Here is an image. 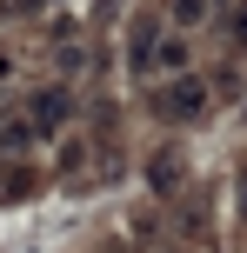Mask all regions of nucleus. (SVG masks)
Segmentation results:
<instances>
[{
	"label": "nucleus",
	"mask_w": 247,
	"mask_h": 253,
	"mask_svg": "<svg viewBox=\"0 0 247 253\" xmlns=\"http://www.w3.org/2000/svg\"><path fill=\"white\" fill-rule=\"evenodd\" d=\"M200 114H207V87L194 74H174L160 93V120H200Z\"/></svg>",
	"instance_id": "nucleus-1"
},
{
	"label": "nucleus",
	"mask_w": 247,
	"mask_h": 253,
	"mask_svg": "<svg viewBox=\"0 0 247 253\" xmlns=\"http://www.w3.org/2000/svg\"><path fill=\"white\" fill-rule=\"evenodd\" d=\"M74 114V93L67 87H34V100H27V120H34V133H60V120Z\"/></svg>",
	"instance_id": "nucleus-2"
},
{
	"label": "nucleus",
	"mask_w": 247,
	"mask_h": 253,
	"mask_svg": "<svg viewBox=\"0 0 247 253\" xmlns=\"http://www.w3.org/2000/svg\"><path fill=\"white\" fill-rule=\"evenodd\" d=\"M127 60H134V74H154V67H160V20H154V13H141V20H134V47H127Z\"/></svg>",
	"instance_id": "nucleus-3"
},
{
	"label": "nucleus",
	"mask_w": 247,
	"mask_h": 253,
	"mask_svg": "<svg viewBox=\"0 0 247 253\" xmlns=\"http://www.w3.org/2000/svg\"><path fill=\"white\" fill-rule=\"evenodd\" d=\"M207 7H214V0H167L174 27H200V20H207Z\"/></svg>",
	"instance_id": "nucleus-4"
},
{
	"label": "nucleus",
	"mask_w": 247,
	"mask_h": 253,
	"mask_svg": "<svg viewBox=\"0 0 247 253\" xmlns=\"http://www.w3.org/2000/svg\"><path fill=\"white\" fill-rule=\"evenodd\" d=\"M160 60H167L174 74H181V67H187V47H181V40H160Z\"/></svg>",
	"instance_id": "nucleus-5"
}]
</instances>
